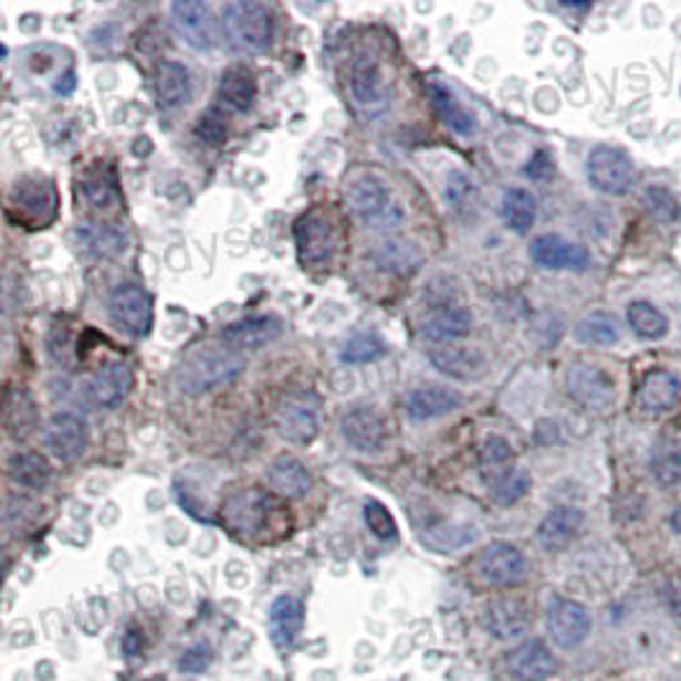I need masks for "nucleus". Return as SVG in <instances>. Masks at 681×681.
Here are the masks:
<instances>
[{
	"instance_id": "obj_1",
	"label": "nucleus",
	"mask_w": 681,
	"mask_h": 681,
	"mask_svg": "<svg viewBox=\"0 0 681 681\" xmlns=\"http://www.w3.org/2000/svg\"><path fill=\"white\" fill-rule=\"evenodd\" d=\"M245 368V357L230 347H202L179 365L177 386L187 396H205L235 384Z\"/></svg>"
},
{
	"instance_id": "obj_2",
	"label": "nucleus",
	"mask_w": 681,
	"mask_h": 681,
	"mask_svg": "<svg viewBox=\"0 0 681 681\" xmlns=\"http://www.w3.org/2000/svg\"><path fill=\"white\" fill-rule=\"evenodd\" d=\"M345 197L353 214L365 228L390 230L401 226V207H398L394 192H390L388 185L378 174H357V177L347 181Z\"/></svg>"
},
{
	"instance_id": "obj_3",
	"label": "nucleus",
	"mask_w": 681,
	"mask_h": 681,
	"mask_svg": "<svg viewBox=\"0 0 681 681\" xmlns=\"http://www.w3.org/2000/svg\"><path fill=\"white\" fill-rule=\"evenodd\" d=\"M56 212H60V195L54 181L39 174L19 179L8 192V218H15L23 228L52 226Z\"/></svg>"
},
{
	"instance_id": "obj_4",
	"label": "nucleus",
	"mask_w": 681,
	"mask_h": 681,
	"mask_svg": "<svg viewBox=\"0 0 681 681\" xmlns=\"http://www.w3.org/2000/svg\"><path fill=\"white\" fill-rule=\"evenodd\" d=\"M226 15V27L230 36L235 39L240 49L251 54H263L273 46L276 39V19H273L271 8L253 0H235L222 8Z\"/></svg>"
},
{
	"instance_id": "obj_5",
	"label": "nucleus",
	"mask_w": 681,
	"mask_h": 681,
	"mask_svg": "<svg viewBox=\"0 0 681 681\" xmlns=\"http://www.w3.org/2000/svg\"><path fill=\"white\" fill-rule=\"evenodd\" d=\"M279 434L292 444H312L319 434V398L312 390H289L273 411Z\"/></svg>"
},
{
	"instance_id": "obj_6",
	"label": "nucleus",
	"mask_w": 681,
	"mask_h": 681,
	"mask_svg": "<svg viewBox=\"0 0 681 681\" xmlns=\"http://www.w3.org/2000/svg\"><path fill=\"white\" fill-rule=\"evenodd\" d=\"M587 179L597 192L622 197L636 187L638 171L630 156L618 146L600 144L587 156Z\"/></svg>"
},
{
	"instance_id": "obj_7",
	"label": "nucleus",
	"mask_w": 681,
	"mask_h": 681,
	"mask_svg": "<svg viewBox=\"0 0 681 681\" xmlns=\"http://www.w3.org/2000/svg\"><path fill=\"white\" fill-rule=\"evenodd\" d=\"M298 263L304 269H327L337 251V232L322 210L302 214L294 226Z\"/></svg>"
},
{
	"instance_id": "obj_8",
	"label": "nucleus",
	"mask_w": 681,
	"mask_h": 681,
	"mask_svg": "<svg viewBox=\"0 0 681 681\" xmlns=\"http://www.w3.org/2000/svg\"><path fill=\"white\" fill-rule=\"evenodd\" d=\"M171 27L192 52H212L220 44V27L214 11L202 0H177L169 8Z\"/></svg>"
},
{
	"instance_id": "obj_9",
	"label": "nucleus",
	"mask_w": 681,
	"mask_h": 681,
	"mask_svg": "<svg viewBox=\"0 0 681 681\" xmlns=\"http://www.w3.org/2000/svg\"><path fill=\"white\" fill-rule=\"evenodd\" d=\"M226 518L238 534L248 536H263V531H271L276 526V516H284L281 513V505L273 501L271 495H263L261 490H245V493L232 495L226 503Z\"/></svg>"
},
{
	"instance_id": "obj_10",
	"label": "nucleus",
	"mask_w": 681,
	"mask_h": 681,
	"mask_svg": "<svg viewBox=\"0 0 681 681\" xmlns=\"http://www.w3.org/2000/svg\"><path fill=\"white\" fill-rule=\"evenodd\" d=\"M115 325L130 337H146L154 327V298L138 284H118L107 298Z\"/></svg>"
},
{
	"instance_id": "obj_11",
	"label": "nucleus",
	"mask_w": 681,
	"mask_h": 681,
	"mask_svg": "<svg viewBox=\"0 0 681 681\" xmlns=\"http://www.w3.org/2000/svg\"><path fill=\"white\" fill-rule=\"evenodd\" d=\"M350 95L363 115L376 118L390 105V85L376 56L360 54L350 66Z\"/></svg>"
},
{
	"instance_id": "obj_12",
	"label": "nucleus",
	"mask_w": 681,
	"mask_h": 681,
	"mask_svg": "<svg viewBox=\"0 0 681 681\" xmlns=\"http://www.w3.org/2000/svg\"><path fill=\"white\" fill-rule=\"evenodd\" d=\"M567 394L572 396V401H577L589 411H605L616 404L618 386L600 365L575 363L567 370Z\"/></svg>"
},
{
	"instance_id": "obj_13",
	"label": "nucleus",
	"mask_w": 681,
	"mask_h": 681,
	"mask_svg": "<svg viewBox=\"0 0 681 681\" xmlns=\"http://www.w3.org/2000/svg\"><path fill=\"white\" fill-rule=\"evenodd\" d=\"M478 575L493 587H516L526 583L528 562L518 546L509 542H493L478 556Z\"/></svg>"
},
{
	"instance_id": "obj_14",
	"label": "nucleus",
	"mask_w": 681,
	"mask_h": 681,
	"mask_svg": "<svg viewBox=\"0 0 681 681\" xmlns=\"http://www.w3.org/2000/svg\"><path fill=\"white\" fill-rule=\"evenodd\" d=\"M339 434L355 452L378 454L388 444L386 419L373 406H353L339 419Z\"/></svg>"
},
{
	"instance_id": "obj_15",
	"label": "nucleus",
	"mask_w": 681,
	"mask_h": 681,
	"mask_svg": "<svg viewBox=\"0 0 681 681\" xmlns=\"http://www.w3.org/2000/svg\"><path fill=\"white\" fill-rule=\"evenodd\" d=\"M546 626H549L554 643L564 651H572L587 641L589 630H593V616L583 603L554 597L549 610H546Z\"/></svg>"
},
{
	"instance_id": "obj_16",
	"label": "nucleus",
	"mask_w": 681,
	"mask_h": 681,
	"mask_svg": "<svg viewBox=\"0 0 681 681\" xmlns=\"http://www.w3.org/2000/svg\"><path fill=\"white\" fill-rule=\"evenodd\" d=\"M44 444L60 462H77L90 447L87 421L72 411H60L46 421Z\"/></svg>"
},
{
	"instance_id": "obj_17",
	"label": "nucleus",
	"mask_w": 681,
	"mask_h": 681,
	"mask_svg": "<svg viewBox=\"0 0 681 681\" xmlns=\"http://www.w3.org/2000/svg\"><path fill=\"white\" fill-rule=\"evenodd\" d=\"M528 255L538 269L546 271H587L593 263L585 245L569 243L567 238L554 235V232L531 240Z\"/></svg>"
},
{
	"instance_id": "obj_18",
	"label": "nucleus",
	"mask_w": 681,
	"mask_h": 681,
	"mask_svg": "<svg viewBox=\"0 0 681 681\" xmlns=\"http://www.w3.org/2000/svg\"><path fill=\"white\" fill-rule=\"evenodd\" d=\"M429 360L442 376L462 380V384L485 378L490 370L488 355L475 345H439L429 353Z\"/></svg>"
},
{
	"instance_id": "obj_19",
	"label": "nucleus",
	"mask_w": 681,
	"mask_h": 681,
	"mask_svg": "<svg viewBox=\"0 0 681 681\" xmlns=\"http://www.w3.org/2000/svg\"><path fill=\"white\" fill-rule=\"evenodd\" d=\"M470 332H472V312L460 302L431 306L427 317L421 319V337L431 339V343L450 345L454 339L468 337Z\"/></svg>"
},
{
	"instance_id": "obj_20",
	"label": "nucleus",
	"mask_w": 681,
	"mask_h": 681,
	"mask_svg": "<svg viewBox=\"0 0 681 681\" xmlns=\"http://www.w3.org/2000/svg\"><path fill=\"white\" fill-rule=\"evenodd\" d=\"M281 322L271 314H263V317H248L240 322H232L226 329H222V343H226L230 350H261V347L276 343L281 337Z\"/></svg>"
},
{
	"instance_id": "obj_21",
	"label": "nucleus",
	"mask_w": 681,
	"mask_h": 681,
	"mask_svg": "<svg viewBox=\"0 0 681 681\" xmlns=\"http://www.w3.org/2000/svg\"><path fill=\"white\" fill-rule=\"evenodd\" d=\"M462 394H457L452 388L444 386H423L413 388L411 394H406L404 398V411L406 417H411L413 421H431V419H442L447 413L457 411L462 406Z\"/></svg>"
},
{
	"instance_id": "obj_22",
	"label": "nucleus",
	"mask_w": 681,
	"mask_h": 681,
	"mask_svg": "<svg viewBox=\"0 0 681 681\" xmlns=\"http://www.w3.org/2000/svg\"><path fill=\"white\" fill-rule=\"evenodd\" d=\"M505 667L516 681H542L556 671V659L542 638H528L509 653Z\"/></svg>"
},
{
	"instance_id": "obj_23",
	"label": "nucleus",
	"mask_w": 681,
	"mask_h": 681,
	"mask_svg": "<svg viewBox=\"0 0 681 681\" xmlns=\"http://www.w3.org/2000/svg\"><path fill=\"white\" fill-rule=\"evenodd\" d=\"M681 396V380L671 370L656 368L649 370L638 386V406L641 411L659 417V413H669L674 409Z\"/></svg>"
},
{
	"instance_id": "obj_24",
	"label": "nucleus",
	"mask_w": 681,
	"mask_h": 681,
	"mask_svg": "<svg viewBox=\"0 0 681 681\" xmlns=\"http://www.w3.org/2000/svg\"><path fill=\"white\" fill-rule=\"evenodd\" d=\"M427 93H429L431 103H434L439 118H442L447 128L457 133V136H462V138L478 136V130H480L478 115L472 113L470 107L464 105L450 87L442 85V82H429Z\"/></svg>"
},
{
	"instance_id": "obj_25",
	"label": "nucleus",
	"mask_w": 681,
	"mask_h": 681,
	"mask_svg": "<svg viewBox=\"0 0 681 681\" xmlns=\"http://www.w3.org/2000/svg\"><path fill=\"white\" fill-rule=\"evenodd\" d=\"M585 523V513L575 509V505H556L554 511L546 513V518L538 523V544L546 552H562L575 542Z\"/></svg>"
},
{
	"instance_id": "obj_26",
	"label": "nucleus",
	"mask_w": 681,
	"mask_h": 681,
	"mask_svg": "<svg viewBox=\"0 0 681 681\" xmlns=\"http://www.w3.org/2000/svg\"><path fill=\"white\" fill-rule=\"evenodd\" d=\"M133 388V373L128 363L111 360L95 373L93 384H90V396L103 409H118L126 401Z\"/></svg>"
},
{
	"instance_id": "obj_27",
	"label": "nucleus",
	"mask_w": 681,
	"mask_h": 681,
	"mask_svg": "<svg viewBox=\"0 0 681 681\" xmlns=\"http://www.w3.org/2000/svg\"><path fill=\"white\" fill-rule=\"evenodd\" d=\"M269 630L279 649H292L304 630V603L294 595H281L269 610Z\"/></svg>"
},
{
	"instance_id": "obj_28",
	"label": "nucleus",
	"mask_w": 681,
	"mask_h": 681,
	"mask_svg": "<svg viewBox=\"0 0 681 681\" xmlns=\"http://www.w3.org/2000/svg\"><path fill=\"white\" fill-rule=\"evenodd\" d=\"M265 480L281 497H304L312 490V472L292 454L276 457L265 470Z\"/></svg>"
},
{
	"instance_id": "obj_29",
	"label": "nucleus",
	"mask_w": 681,
	"mask_h": 681,
	"mask_svg": "<svg viewBox=\"0 0 681 681\" xmlns=\"http://www.w3.org/2000/svg\"><path fill=\"white\" fill-rule=\"evenodd\" d=\"M156 97L164 107L177 111L192 99V74L177 60H164L156 66Z\"/></svg>"
},
{
	"instance_id": "obj_30",
	"label": "nucleus",
	"mask_w": 681,
	"mask_h": 681,
	"mask_svg": "<svg viewBox=\"0 0 681 681\" xmlns=\"http://www.w3.org/2000/svg\"><path fill=\"white\" fill-rule=\"evenodd\" d=\"M528 610L526 605L516 600H497L490 603L483 612V626L490 636L497 641H509V638H518L528 630Z\"/></svg>"
},
{
	"instance_id": "obj_31",
	"label": "nucleus",
	"mask_w": 681,
	"mask_h": 681,
	"mask_svg": "<svg viewBox=\"0 0 681 681\" xmlns=\"http://www.w3.org/2000/svg\"><path fill=\"white\" fill-rule=\"evenodd\" d=\"M259 97V82L245 66H232L220 77L218 99L230 113H248Z\"/></svg>"
},
{
	"instance_id": "obj_32",
	"label": "nucleus",
	"mask_w": 681,
	"mask_h": 681,
	"mask_svg": "<svg viewBox=\"0 0 681 681\" xmlns=\"http://www.w3.org/2000/svg\"><path fill=\"white\" fill-rule=\"evenodd\" d=\"M483 480L488 485L490 497H493L497 505H516L531 490V475L523 468H516V464H509V468L493 472H483Z\"/></svg>"
},
{
	"instance_id": "obj_33",
	"label": "nucleus",
	"mask_w": 681,
	"mask_h": 681,
	"mask_svg": "<svg viewBox=\"0 0 681 681\" xmlns=\"http://www.w3.org/2000/svg\"><path fill=\"white\" fill-rule=\"evenodd\" d=\"M77 238L80 245L97 259H118L128 248L126 235L115 226H107V222H85V226L77 228Z\"/></svg>"
},
{
	"instance_id": "obj_34",
	"label": "nucleus",
	"mask_w": 681,
	"mask_h": 681,
	"mask_svg": "<svg viewBox=\"0 0 681 681\" xmlns=\"http://www.w3.org/2000/svg\"><path fill=\"white\" fill-rule=\"evenodd\" d=\"M8 478L13 480L15 485L29 488V490H44L52 480V464L44 454L39 452H27L19 450L8 457Z\"/></svg>"
},
{
	"instance_id": "obj_35",
	"label": "nucleus",
	"mask_w": 681,
	"mask_h": 681,
	"mask_svg": "<svg viewBox=\"0 0 681 681\" xmlns=\"http://www.w3.org/2000/svg\"><path fill=\"white\" fill-rule=\"evenodd\" d=\"M536 197L523 187H511L505 189V195L501 199V218L509 230L516 232V235H526V232L534 228L536 222Z\"/></svg>"
},
{
	"instance_id": "obj_36",
	"label": "nucleus",
	"mask_w": 681,
	"mask_h": 681,
	"mask_svg": "<svg viewBox=\"0 0 681 681\" xmlns=\"http://www.w3.org/2000/svg\"><path fill=\"white\" fill-rule=\"evenodd\" d=\"M6 429L15 442H23L36 429V404L29 396V390H19V394L8 396L6 401Z\"/></svg>"
},
{
	"instance_id": "obj_37",
	"label": "nucleus",
	"mask_w": 681,
	"mask_h": 681,
	"mask_svg": "<svg viewBox=\"0 0 681 681\" xmlns=\"http://www.w3.org/2000/svg\"><path fill=\"white\" fill-rule=\"evenodd\" d=\"M575 339L583 345H595V347H610L620 339L618 319L608 312H593L587 314L585 319L577 322L575 327Z\"/></svg>"
},
{
	"instance_id": "obj_38",
	"label": "nucleus",
	"mask_w": 681,
	"mask_h": 681,
	"mask_svg": "<svg viewBox=\"0 0 681 681\" xmlns=\"http://www.w3.org/2000/svg\"><path fill=\"white\" fill-rule=\"evenodd\" d=\"M626 317H628L630 329H633L641 339L667 337V332L671 327L667 314H663L659 306H653L651 302H643V298L628 306Z\"/></svg>"
},
{
	"instance_id": "obj_39",
	"label": "nucleus",
	"mask_w": 681,
	"mask_h": 681,
	"mask_svg": "<svg viewBox=\"0 0 681 681\" xmlns=\"http://www.w3.org/2000/svg\"><path fill=\"white\" fill-rule=\"evenodd\" d=\"M649 470L661 488H674L681 483V444L659 442L653 447Z\"/></svg>"
},
{
	"instance_id": "obj_40",
	"label": "nucleus",
	"mask_w": 681,
	"mask_h": 681,
	"mask_svg": "<svg viewBox=\"0 0 681 681\" xmlns=\"http://www.w3.org/2000/svg\"><path fill=\"white\" fill-rule=\"evenodd\" d=\"M475 538L478 531L472 526H464V523H442V526L429 528L427 534H423V544L439 554H450L464 549V546L475 542Z\"/></svg>"
},
{
	"instance_id": "obj_41",
	"label": "nucleus",
	"mask_w": 681,
	"mask_h": 681,
	"mask_svg": "<svg viewBox=\"0 0 681 681\" xmlns=\"http://www.w3.org/2000/svg\"><path fill=\"white\" fill-rule=\"evenodd\" d=\"M388 353L386 339H380L373 332H363V335H355L347 339L339 350V360L345 365H365V363H376Z\"/></svg>"
},
{
	"instance_id": "obj_42",
	"label": "nucleus",
	"mask_w": 681,
	"mask_h": 681,
	"mask_svg": "<svg viewBox=\"0 0 681 681\" xmlns=\"http://www.w3.org/2000/svg\"><path fill=\"white\" fill-rule=\"evenodd\" d=\"M363 518H365V526L370 528V534L380 538V542H396L398 538L396 518L390 516V511L384 503L376 501V497H368V501H365Z\"/></svg>"
},
{
	"instance_id": "obj_43",
	"label": "nucleus",
	"mask_w": 681,
	"mask_h": 681,
	"mask_svg": "<svg viewBox=\"0 0 681 681\" xmlns=\"http://www.w3.org/2000/svg\"><path fill=\"white\" fill-rule=\"evenodd\" d=\"M82 189H85L87 202L97 207V210H107L118 202V187H115L113 177H105L103 171L90 174V177L82 181Z\"/></svg>"
},
{
	"instance_id": "obj_44",
	"label": "nucleus",
	"mask_w": 681,
	"mask_h": 681,
	"mask_svg": "<svg viewBox=\"0 0 681 681\" xmlns=\"http://www.w3.org/2000/svg\"><path fill=\"white\" fill-rule=\"evenodd\" d=\"M513 464V447L505 437H488L483 447H480V468L483 472H493L501 468H509Z\"/></svg>"
},
{
	"instance_id": "obj_45",
	"label": "nucleus",
	"mask_w": 681,
	"mask_h": 681,
	"mask_svg": "<svg viewBox=\"0 0 681 681\" xmlns=\"http://www.w3.org/2000/svg\"><path fill=\"white\" fill-rule=\"evenodd\" d=\"M444 197H447V205H450L452 210L462 212V210H468L472 202H475V185H472V179L468 177V174L454 169V171H450V177H447Z\"/></svg>"
},
{
	"instance_id": "obj_46",
	"label": "nucleus",
	"mask_w": 681,
	"mask_h": 681,
	"mask_svg": "<svg viewBox=\"0 0 681 681\" xmlns=\"http://www.w3.org/2000/svg\"><path fill=\"white\" fill-rule=\"evenodd\" d=\"M195 138L207 146H222L228 140V123L218 113H202L195 123Z\"/></svg>"
},
{
	"instance_id": "obj_47",
	"label": "nucleus",
	"mask_w": 681,
	"mask_h": 681,
	"mask_svg": "<svg viewBox=\"0 0 681 681\" xmlns=\"http://www.w3.org/2000/svg\"><path fill=\"white\" fill-rule=\"evenodd\" d=\"M646 205H649L653 218L661 220V222H674L681 214V207L677 202V197L663 187L646 189Z\"/></svg>"
},
{
	"instance_id": "obj_48",
	"label": "nucleus",
	"mask_w": 681,
	"mask_h": 681,
	"mask_svg": "<svg viewBox=\"0 0 681 681\" xmlns=\"http://www.w3.org/2000/svg\"><path fill=\"white\" fill-rule=\"evenodd\" d=\"M411 253H413L411 243L409 245H406V243H384L378 251V265H384V269H390V271H394L396 265H411L413 263ZM413 255H417V253H413Z\"/></svg>"
},
{
	"instance_id": "obj_49",
	"label": "nucleus",
	"mask_w": 681,
	"mask_h": 681,
	"mask_svg": "<svg viewBox=\"0 0 681 681\" xmlns=\"http://www.w3.org/2000/svg\"><path fill=\"white\" fill-rule=\"evenodd\" d=\"M526 177L534 181H549L554 177V156L546 151V148H538V151L531 156L526 164Z\"/></svg>"
},
{
	"instance_id": "obj_50",
	"label": "nucleus",
	"mask_w": 681,
	"mask_h": 681,
	"mask_svg": "<svg viewBox=\"0 0 681 681\" xmlns=\"http://www.w3.org/2000/svg\"><path fill=\"white\" fill-rule=\"evenodd\" d=\"M46 345H49V355H52L56 363H64L66 353H70V345H72L70 329H66L64 325H54V329L49 332Z\"/></svg>"
},
{
	"instance_id": "obj_51",
	"label": "nucleus",
	"mask_w": 681,
	"mask_h": 681,
	"mask_svg": "<svg viewBox=\"0 0 681 681\" xmlns=\"http://www.w3.org/2000/svg\"><path fill=\"white\" fill-rule=\"evenodd\" d=\"M210 649L207 646H195V649H189L185 656H181L179 669L189 671V674H202V671L210 667Z\"/></svg>"
},
{
	"instance_id": "obj_52",
	"label": "nucleus",
	"mask_w": 681,
	"mask_h": 681,
	"mask_svg": "<svg viewBox=\"0 0 681 681\" xmlns=\"http://www.w3.org/2000/svg\"><path fill=\"white\" fill-rule=\"evenodd\" d=\"M534 439L538 444L549 447V444L556 442V439H559V427H556V423L549 421V419H542L534 429Z\"/></svg>"
},
{
	"instance_id": "obj_53",
	"label": "nucleus",
	"mask_w": 681,
	"mask_h": 681,
	"mask_svg": "<svg viewBox=\"0 0 681 681\" xmlns=\"http://www.w3.org/2000/svg\"><path fill=\"white\" fill-rule=\"evenodd\" d=\"M54 90L60 95H72L74 90H77V74H74L72 70H66L60 80H56V85H54Z\"/></svg>"
},
{
	"instance_id": "obj_54",
	"label": "nucleus",
	"mask_w": 681,
	"mask_h": 681,
	"mask_svg": "<svg viewBox=\"0 0 681 681\" xmlns=\"http://www.w3.org/2000/svg\"><path fill=\"white\" fill-rule=\"evenodd\" d=\"M29 62H31V70L36 72V74H46L49 70H52V64H54L52 56H49V54L41 56V52H33L29 56Z\"/></svg>"
},
{
	"instance_id": "obj_55",
	"label": "nucleus",
	"mask_w": 681,
	"mask_h": 681,
	"mask_svg": "<svg viewBox=\"0 0 681 681\" xmlns=\"http://www.w3.org/2000/svg\"><path fill=\"white\" fill-rule=\"evenodd\" d=\"M41 23H44V19H41L39 13H23L19 19V29L23 33H36L41 29Z\"/></svg>"
},
{
	"instance_id": "obj_56",
	"label": "nucleus",
	"mask_w": 681,
	"mask_h": 681,
	"mask_svg": "<svg viewBox=\"0 0 681 681\" xmlns=\"http://www.w3.org/2000/svg\"><path fill=\"white\" fill-rule=\"evenodd\" d=\"M667 605L677 618H681V587H677V585L667 587Z\"/></svg>"
},
{
	"instance_id": "obj_57",
	"label": "nucleus",
	"mask_w": 681,
	"mask_h": 681,
	"mask_svg": "<svg viewBox=\"0 0 681 681\" xmlns=\"http://www.w3.org/2000/svg\"><path fill=\"white\" fill-rule=\"evenodd\" d=\"M151 151H154V140L148 136H138L133 140V154H136L138 159H144V156H148Z\"/></svg>"
},
{
	"instance_id": "obj_58",
	"label": "nucleus",
	"mask_w": 681,
	"mask_h": 681,
	"mask_svg": "<svg viewBox=\"0 0 681 681\" xmlns=\"http://www.w3.org/2000/svg\"><path fill=\"white\" fill-rule=\"evenodd\" d=\"M671 528H674L677 534H681V505H677L674 513H671Z\"/></svg>"
}]
</instances>
